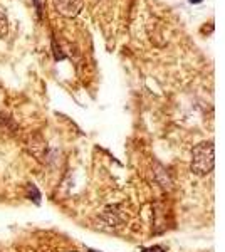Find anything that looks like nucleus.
Wrapping results in <instances>:
<instances>
[{
  "label": "nucleus",
  "mask_w": 225,
  "mask_h": 252,
  "mask_svg": "<svg viewBox=\"0 0 225 252\" xmlns=\"http://www.w3.org/2000/svg\"><path fill=\"white\" fill-rule=\"evenodd\" d=\"M214 145L210 141L198 143L192 150V172L198 177L208 175L214 168Z\"/></svg>",
  "instance_id": "nucleus-1"
},
{
  "label": "nucleus",
  "mask_w": 225,
  "mask_h": 252,
  "mask_svg": "<svg viewBox=\"0 0 225 252\" xmlns=\"http://www.w3.org/2000/svg\"><path fill=\"white\" fill-rule=\"evenodd\" d=\"M52 5L64 17H76L83 9V0H52Z\"/></svg>",
  "instance_id": "nucleus-2"
},
{
  "label": "nucleus",
  "mask_w": 225,
  "mask_h": 252,
  "mask_svg": "<svg viewBox=\"0 0 225 252\" xmlns=\"http://www.w3.org/2000/svg\"><path fill=\"white\" fill-rule=\"evenodd\" d=\"M118 209H120V205H109V207H106L103 215H101V219H103L109 227H116L121 223V214L118 212Z\"/></svg>",
  "instance_id": "nucleus-3"
},
{
  "label": "nucleus",
  "mask_w": 225,
  "mask_h": 252,
  "mask_svg": "<svg viewBox=\"0 0 225 252\" xmlns=\"http://www.w3.org/2000/svg\"><path fill=\"white\" fill-rule=\"evenodd\" d=\"M27 198H31L35 205H40V192L34 184H29L27 187Z\"/></svg>",
  "instance_id": "nucleus-4"
},
{
  "label": "nucleus",
  "mask_w": 225,
  "mask_h": 252,
  "mask_svg": "<svg viewBox=\"0 0 225 252\" xmlns=\"http://www.w3.org/2000/svg\"><path fill=\"white\" fill-rule=\"evenodd\" d=\"M9 32V20H7L5 14L0 10V37H5Z\"/></svg>",
  "instance_id": "nucleus-5"
},
{
  "label": "nucleus",
  "mask_w": 225,
  "mask_h": 252,
  "mask_svg": "<svg viewBox=\"0 0 225 252\" xmlns=\"http://www.w3.org/2000/svg\"><path fill=\"white\" fill-rule=\"evenodd\" d=\"M52 49H54V54H56V59L57 61H61V59H64V54H61V49L59 47H57V44L56 42H52Z\"/></svg>",
  "instance_id": "nucleus-6"
},
{
  "label": "nucleus",
  "mask_w": 225,
  "mask_h": 252,
  "mask_svg": "<svg viewBox=\"0 0 225 252\" xmlns=\"http://www.w3.org/2000/svg\"><path fill=\"white\" fill-rule=\"evenodd\" d=\"M141 252H163V247L155 246V247H148V249H143Z\"/></svg>",
  "instance_id": "nucleus-7"
},
{
  "label": "nucleus",
  "mask_w": 225,
  "mask_h": 252,
  "mask_svg": "<svg viewBox=\"0 0 225 252\" xmlns=\"http://www.w3.org/2000/svg\"><path fill=\"white\" fill-rule=\"evenodd\" d=\"M198 2H202V0H190V3H198Z\"/></svg>",
  "instance_id": "nucleus-8"
},
{
  "label": "nucleus",
  "mask_w": 225,
  "mask_h": 252,
  "mask_svg": "<svg viewBox=\"0 0 225 252\" xmlns=\"http://www.w3.org/2000/svg\"><path fill=\"white\" fill-rule=\"evenodd\" d=\"M89 252H99V251H94V249H89Z\"/></svg>",
  "instance_id": "nucleus-9"
}]
</instances>
